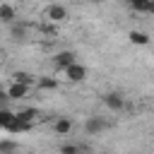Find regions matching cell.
I'll use <instances>...</instances> for the list:
<instances>
[{"mask_svg":"<svg viewBox=\"0 0 154 154\" xmlns=\"http://www.w3.org/2000/svg\"><path fill=\"white\" fill-rule=\"evenodd\" d=\"M12 82H17V84H24V87H34V84H36L34 75H29V72H22V70H17V72L12 75Z\"/></svg>","mask_w":154,"mask_h":154,"instance_id":"obj_12","label":"cell"},{"mask_svg":"<svg viewBox=\"0 0 154 154\" xmlns=\"http://www.w3.org/2000/svg\"><path fill=\"white\" fill-rule=\"evenodd\" d=\"M58 154H79V147L77 144H63V147H58Z\"/></svg>","mask_w":154,"mask_h":154,"instance_id":"obj_18","label":"cell"},{"mask_svg":"<svg viewBox=\"0 0 154 154\" xmlns=\"http://www.w3.org/2000/svg\"><path fill=\"white\" fill-rule=\"evenodd\" d=\"M125 2H128V7H130V10L147 14V5H149V0H125Z\"/></svg>","mask_w":154,"mask_h":154,"instance_id":"obj_14","label":"cell"},{"mask_svg":"<svg viewBox=\"0 0 154 154\" xmlns=\"http://www.w3.org/2000/svg\"><path fill=\"white\" fill-rule=\"evenodd\" d=\"M46 19L51 22V24H60V22H65L67 19V7L65 5H60V2H53V5H48L46 7Z\"/></svg>","mask_w":154,"mask_h":154,"instance_id":"obj_2","label":"cell"},{"mask_svg":"<svg viewBox=\"0 0 154 154\" xmlns=\"http://www.w3.org/2000/svg\"><path fill=\"white\" fill-rule=\"evenodd\" d=\"M17 152V142L14 140H0V154H12Z\"/></svg>","mask_w":154,"mask_h":154,"instance_id":"obj_15","label":"cell"},{"mask_svg":"<svg viewBox=\"0 0 154 154\" xmlns=\"http://www.w3.org/2000/svg\"><path fill=\"white\" fill-rule=\"evenodd\" d=\"M36 87H38L41 91H53V89L60 87V79H58V77H38V79H36Z\"/></svg>","mask_w":154,"mask_h":154,"instance_id":"obj_10","label":"cell"},{"mask_svg":"<svg viewBox=\"0 0 154 154\" xmlns=\"http://www.w3.org/2000/svg\"><path fill=\"white\" fill-rule=\"evenodd\" d=\"M128 38H130V43L132 46H149V34L147 31H140V29H132L130 34H128Z\"/></svg>","mask_w":154,"mask_h":154,"instance_id":"obj_9","label":"cell"},{"mask_svg":"<svg viewBox=\"0 0 154 154\" xmlns=\"http://www.w3.org/2000/svg\"><path fill=\"white\" fill-rule=\"evenodd\" d=\"M29 91H31V87H24V84H17V82H10V87L5 89L7 99H12V101L26 99V96H29Z\"/></svg>","mask_w":154,"mask_h":154,"instance_id":"obj_7","label":"cell"},{"mask_svg":"<svg viewBox=\"0 0 154 154\" xmlns=\"http://www.w3.org/2000/svg\"><path fill=\"white\" fill-rule=\"evenodd\" d=\"M147 14H154V0H149V5H147Z\"/></svg>","mask_w":154,"mask_h":154,"instance_id":"obj_19","label":"cell"},{"mask_svg":"<svg viewBox=\"0 0 154 154\" xmlns=\"http://www.w3.org/2000/svg\"><path fill=\"white\" fill-rule=\"evenodd\" d=\"M17 116H19L22 120H29V123H34V120L38 118V108H22V111H17Z\"/></svg>","mask_w":154,"mask_h":154,"instance_id":"obj_13","label":"cell"},{"mask_svg":"<svg viewBox=\"0 0 154 154\" xmlns=\"http://www.w3.org/2000/svg\"><path fill=\"white\" fill-rule=\"evenodd\" d=\"M53 132H55V135H63V137L70 135V132H72V120H70V118H58V120L53 123Z\"/></svg>","mask_w":154,"mask_h":154,"instance_id":"obj_11","label":"cell"},{"mask_svg":"<svg viewBox=\"0 0 154 154\" xmlns=\"http://www.w3.org/2000/svg\"><path fill=\"white\" fill-rule=\"evenodd\" d=\"M14 19H17V7L12 2L2 0L0 2V22L2 24H14Z\"/></svg>","mask_w":154,"mask_h":154,"instance_id":"obj_8","label":"cell"},{"mask_svg":"<svg viewBox=\"0 0 154 154\" xmlns=\"http://www.w3.org/2000/svg\"><path fill=\"white\" fill-rule=\"evenodd\" d=\"M31 128H34V123H29V120H22V118L14 113V118L10 120V125H7L5 130H7L10 135H24V132H29Z\"/></svg>","mask_w":154,"mask_h":154,"instance_id":"obj_6","label":"cell"},{"mask_svg":"<svg viewBox=\"0 0 154 154\" xmlns=\"http://www.w3.org/2000/svg\"><path fill=\"white\" fill-rule=\"evenodd\" d=\"M89 2H103V0H89Z\"/></svg>","mask_w":154,"mask_h":154,"instance_id":"obj_20","label":"cell"},{"mask_svg":"<svg viewBox=\"0 0 154 154\" xmlns=\"http://www.w3.org/2000/svg\"><path fill=\"white\" fill-rule=\"evenodd\" d=\"M106 128H108V123H106L101 116H89V118L84 120V132H87V135H101Z\"/></svg>","mask_w":154,"mask_h":154,"instance_id":"obj_5","label":"cell"},{"mask_svg":"<svg viewBox=\"0 0 154 154\" xmlns=\"http://www.w3.org/2000/svg\"><path fill=\"white\" fill-rule=\"evenodd\" d=\"M72 63H77V55H75L72 51H58V53L53 55V67H55V72H63V70L70 67Z\"/></svg>","mask_w":154,"mask_h":154,"instance_id":"obj_3","label":"cell"},{"mask_svg":"<svg viewBox=\"0 0 154 154\" xmlns=\"http://www.w3.org/2000/svg\"><path fill=\"white\" fill-rule=\"evenodd\" d=\"M14 118V113L12 111H7V108H0V130H5L7 125H10V120Z\"/></svg>","mask_w":154,"mask_h":154,"instance_id":"obj_16","label":"cell"},{"mask_svg":"<svg viewBox=\"0 0 154 154\" xmlns=\"http://www.w3.org/2000/svg\"><path fill=\"white\" fill-rule=\"evenodd\" d=\"M103 106H106L108 111L118 113V111L125 108V96H123L120 91H108V94H103Z\"/></svg>","mask_w":154,"mask_h":154,"instance_id":"obj_4","label":"cell"},{"mask_svg":"<svg viewBox=\"0 0 154 154\" xmlns=\"http://www.w3.org/2000/svg\"><path fill=\"white\" fill-rule=\"evenodd\" d=\"M12 38L14 41H24L26 38V29L24 26H12Z\"/></svg>","mask_w":154,"mask_h":154,"instance_id":"obj_17","label":"cell"},{"mask_svg":"<svg viewBox=\"0 0 154 154\" xmlns=\"http://www.w3.org/2000/svg\"><path fill=\"white\" fill-rule=\"evenodd\" d=\"M60 75H63V79H65V82H70V84H77V82H84V79H87L89 70H87L82 63H72V65H70V67H65Z\"/></svg>","mask_w":154,"mask_h":154,"instance_id":"obj_1","label":"cell"}]
</instances>
